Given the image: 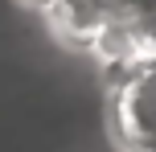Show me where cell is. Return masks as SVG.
Returning <instances> with one entry per match:
<instances>
[{
	"label": "cell",
	"instance_id": "obj_1",
	"mask_svg": "<svg viewBox=\"0 0 156 152\" xmlns=\"http://www.w3.org/2000/svg\"><path fill=\"white\" fill-rule=\"evenodd\" d=\"M115 136L127 152H156V62L115 78Z\"/></svg>",
	"mask_w": 156,
	"mask_h": 152
},
{
	"label": "cell",
	"instance_id": "obj_3",
	"mask_svg": "<svg viewBox=\"0 0 156 152\" xmlns=\"http://www.w3.org/2000/svg\"><path fill=\"white\" fill-rule=\"evenodd\" d=\"M33 4H41V8H45V4H49V0H33Z\"/></svg>",
	"mask_w": 156,
	"mask_h": 152
},
{
	"label": "cell",
	"instance_id": "obj_2",
	"mask_svg": "<svg viewBox=\"0 0 156 152\" xmlns=\"http://www.w3.org/2000/svg\"><path fill=\"white\" fill-rule=\"evenodd\" d=\"M45 16L58 29V37L78 41V45H90V37L111 16V0H49Z\"/></svg>",
	"mask_w": 156,
	"mask_h": 152
}]
</instances>
